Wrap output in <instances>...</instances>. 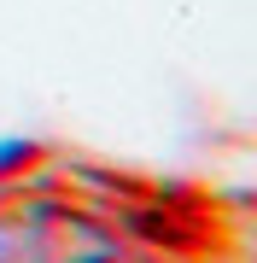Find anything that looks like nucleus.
<instances>
[{"label":"nucleus","mask_w":257,"mask_h":263,"mask_svg":"<svg viewBox=\"0 0 257 263\" xmlns=\"http://www.w3.org/2000/svg\"><path fill=\"white\" fill-rule=\"evenodd\" d=\"M0 263H129L123 234L65 199H24L0 211Z\"/></svg>","instance_id":"1"},{"label":"nucleus","mask_w":257,"mask_h":263,"mask_svg":"<svg viewBox=\"0 0 257 263\" xmlns=\"http://www.w3.org/2000/svg\"><path fill=\"white\" fill-rule=\"evenodd\" d=\"M35 164V141H0V176H24Z\"/></svg>","instance_id":"2"}]
</instances>
